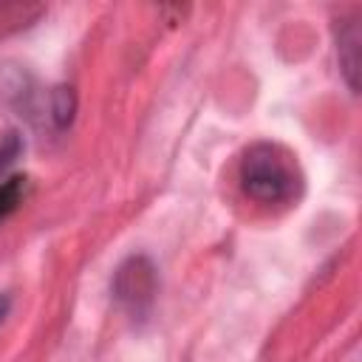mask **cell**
<instances>
[{
  "label": "cell",
  "instance_id": "cell-1",
  "mask_svg": "<svg viewBox=\"0 0 362 362\" xmlns=\"http://www.w3.org/2000/svg\"><path fill=\"white\" fill-rule=\"evenodd\" d=\"M238 178L246 198L263 206H291L303 195V173L297 158L274 141H257L246 147Z\"/></svg>",
  "mask_w": 362,
  "mask_h": 362
},
{
  "label": "cell",
  "instance_id": "cell-2",
  "mask_svg": "<svg viewBox=\"0 0 362 362\" xmlns=\"http://www.w3.org/2000/svg\"><path fill=\"white\" fill-rule=\"evenodd\" d=\"M113 300L119 308H124L130 317H144L158 294V274L147 255H130L119 263L110 283Z\"/></svg>",
  "mask_w": 362,
  "mask_h": 362
},
{
  "label": "cell",
  "instance_id": "cell-3",
  "mask_svg": "<svg viewBox=\"0 0 362 362\" xmlns=\"http://www.w3.org/2000/svg\"><path fill=\"white\" fill-rule=\"evenodd\" d=\"M337 59H339V71L345 76V85L351 88V93H356L359 90V74H362V31H359V20L339 23Z\"/></svg>",
  "mask_w": 362,
  "mask_h": 362
},
{
  "label": "cell",
  "instance_id": "cell-4",
  "mask_svg": "<svg viewBox=\"0 0 362 362\" xmlns=\"http://www.w3.org/2000/svg\"><path fill=\"white\" fill-rule=\"evenodd\" d=\"M74 113H76V93H74V88L57 85L48 93V116H51L54 127L57 130H65L74 122Z\"/></svg>",
  "mask_w": 362,
  "mask_h": 362
},
{
  "label": "cell",
  "instance_id": "cell-5",
  "mask_svg": "<svg viewBox=\"0 0 362 362\" xmlns=\"http://www.w3.org/2000/svg\"><path fill=\"white\" fill-rule=\"evenodd\" d=\"M23 192H25V178L23 175H11L0 184V221L17 209V204L23 201Z\"/></svg>",
  "mask_w": 362,
  "mask_h": 362
},
{
  "label": "cell",
  "instance_id": "cell-6",
  "mask_svg": "<svg viewBox=\"0 0 362 362\" xmlns=\"http://www.w3.org/2000/svg\"><path fill=\"white\" fill-rule=\"evenodd\" d=\"M20 150H23V141H20L17 133H8V136L0 141V173L20 156Z\"/></svg>",
  "mask_w": 362,
  "mask_h": 362
},
{
  "label": "cell",
  "instance_id": "cell-7",
  "mask_svg": "<svg viewBox=\"0 0 362 362\" xmlns=\"http://www.w3.org/2000/svg\"><path fill=\"white\" fill-rule=\"evenodd\" d=\"M8 308H11V300L6 294H0V322L8 317Z\"/></svg>",
  "mask_w": 362,
  "mask_h": 362
}]
</instances>
